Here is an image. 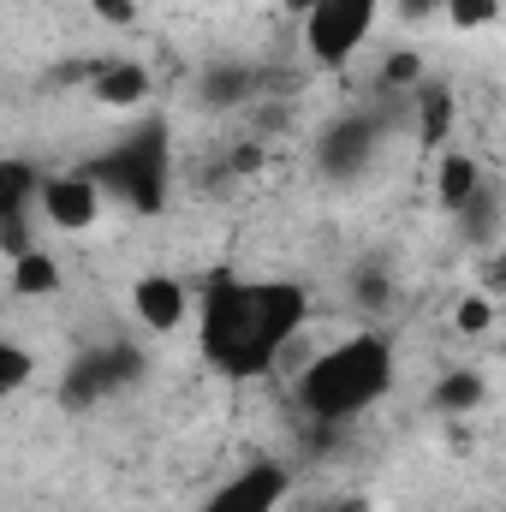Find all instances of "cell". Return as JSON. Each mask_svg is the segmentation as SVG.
Masks as SVG:
<instances>
[{
    "instance_id": "6da1fadb",
    "label": "cell",
    "mask_w": 506,
    "mask_h": 512,
    "mask_svg": "<svg viewBox=\"0 0 506 512\" xmlns=\"http://www.w3.org/2000/svg\"><path fill=\"white\" fill-rule=\"evenodd\" d=\"M310 328V292L298 280H215L197 304V346L227 382H256Z\"/></svg>"
},
{
    "instance_id": "7a4b0ae2",
    "label": "cell",
    "mask_w": 506,
    "mask_h": 512,
    "mask_svg": "<svg viewBox=\"0 0 506 512\" xmlns=\"http://www.w3.org/2000/svg\"><path fill=\"white\" fill-rule=\"evenodd\" d=\"M393 376H399L393 340L364 328V334H346V340H334L328 352H316V358L298 370L292 399H298V411H304L310 423L340 429V423H358L364 411H376L381 399L393 393Z\"/></svg>"
},
{
    "instance_id": "3957f363",
    "label": "cell",
    "mask_w": 506,
    "mask_h": 512,
    "mask_svg": "<svg viewBox=\"0 0 506 512\" xmlns=\"http://www.w3.org/2000/svg\"><path fill=\"white\" fill-rule=\"evenodd\" d=\"M84 173L96 179L102 197L126 203L137 215L167 209V185H173V131H167V120L149 114V120L126 126V137H114Z\"/></svg>"
},
{
    "instance_id": "277c9868",
    "label": "cell",
    "mask_w": 506,
    "mask_h": 512,
    "mask_svg": "<svg viewBox=\"0 0 506 512\" xmlns=\"http://www.w3.org/2000/svg\"><path fill=\"white\" fill-rule=\"evenodd\" d=\"M376 24H381V0H310V6L298 12L304 54H310L322 72L352 66V54L376 36Z\"/></svg>"
},
{
    "instance_id": "5b68a950",
    "label": "cell",
    "mask_w": 506,
    "mask_h": 512,
    "mask_svg": "<svg viewBox=\"0 0 506 512\" xmlns=\"http://www.w3.org/2000/svg\"><path fill=\"white\" fill-rule=\"evenodd\" d=\"M381 131H387L381 114H364V108L358 114H334L328 126L316 131V173L334 179V185L364 179L370 161H376V149H381Z\"/></svg>"
},
{
    "instance_id": "8992f818",
    "label": "cell",
    "mask_w": 506,
    "mask_h": 512,
    "mask_svg": "<svg viewBox=\"0 0 506 512\" xmlns=\"http://www.w3.org/2000/svg\"><path fill=\"white\" fill-rule=\"evenodd\" d=\"M137 376H143V352H137V346H126V340H114V346H90V352L72 358L60 399H66V405H102V399L126 393Z\"/></svg>"
},
{
    "instance_id": "52a82bcc",
    "label": "cell",
    "mask_w": 506,
    "mask_h": 512,
    "mask_svg": "<svg viewBox=\"0 0 506 512\" xmlns=\"http://www.w3.org/2000/svg\"><path fill=\"white\" fill-rule=\"evenodd\" d=\"M286 489H292V471L280 459H256L245 471H233L215 495H203L197 512H280Z\"/></svg>"
},
{
    "instance_id": "ba28073f",
    "label": "cell",
    "mask_w": 506,
    "mask_h": 512,
    "mask_svg": "<svg viewBox=\"0 0 506 512\" xmlns=\"http://www.w3.org/2000/svg\"><path fill=\"white\" fill-rule=\"evenodd\" d=\"M36 215H42L48 227H60V233H84V227H96V215H102V191H96L90 173H42V185H36Z\"/></svg>"
},
{
    "instance_id": "9c48e42d",
    "label": "cell",
    "mask_w": 506,
    "mask_h": 512,
    "mask_svg": "<svg viewBox=\"0 0 506 512\" xmlns=\"http://www.w3.org/2000/svg\"><path fill=\"white\" fill-rule=\"evenodd\" d=\"M36 185H42V167L36 161L0 155V239H6L12 256L30 251V203H36Z\"/></svg>"
},
{
    "instance_id": "30bf717a",
    "label": "cell",
    "mask_w": 506,
    "mask_h": 512,
    "mask_svg": "<svg viewBox=\"0 0 506 512\" xmlns=\"http://www.w3.org/2000/svg\"><path fill=\"white\" fill-rule=\"evenodd\" d=\"M131 316H137L149 334H173V328L191 316L185 280H173V274H143V280H131Z\"/></svg>"
},
{
    "instance_id": "8fae6325",
    "label": "cell",
    "mask_w": 506,
    "mask_h": 512,
    "mask_svg": "<svg viewBox=\"0 0 506 512\" xmlns=\"http://www.w3.org/2000/svg\"><path fill=\"white\" fill-rule=\"evenodd\" d=\"M149 66H137V60H108V66H96L90 72V96L102 102V108H143L149 102Z\"/></svg>"
},
{
    "instance_id": "7c38bea8",
    "label": "cell",
    "mask_w": 506,
    "mask_h": 512,
    "mask_svg": "<svg viewBox=\"0 0 506 512\" xmlns=\"http://www.w3.org/2000/svg\"><path fill=\"white\" fill-rule=\"evenodd\" d=\"M453 221H459V233H465L471 245H495V239H501V191H495V179H483V185L453 209Z\"/></svg>"
},
{
    "instance_id": "4fadbf2b",
    "label": "cell",
    "mask_w": 506,
    "mask_h": 512,
    "mask_svg": "<svg viewBox=\"0 0 506 512\" xmlns=\"http://www.w3.org/2000/svg\"><path fill=\"white\" fill-rule=\"evenodd\" d=\"M256 84H262V78H256L251 66H209V72L197 78V102H203V108H221V114H227V108L251 102Z\"/></svg>"
},
{
    "instance_id": "5bb4252c",
    "label": "cell",
    "mask_w": 506,
    "mask_h": 512,
    "mask_svg": "<svg viewBox=\"0 0 506 512\" xmlns=\"http://www.w3.org/2000/svg\"><path fill=\"white\" fill-rule=\"evenodd\" d=\"M483 185V167H477V155H465V149H447L441 161H435V203L453 215L471 191Z\"/></svg>"
},
{
    "instance_id": "9a60e30c",
    "label": "cell",
    "mask_w": 506,
    "mask_h": 512,
    "mask_svg": "<svg viewBox=\"0 0 506 512\" xmlns=\"http://www.w3.org/2000/svg\"><path fill=\"white\" fill-rule=\"evenodd\" d=\"M12 286L18 292H54L60 274H54V262L42 251H24V256H12Z\"/></svg>"
},
{
    "instance_id": "2e32d148",
    "label": "cell",
    "mask_w": 506,
    "mask_h": 512,
    "mask_svg": "<svg viewBox=\"0 0 506 512\" xmlns=\"http://www.w3.org/2000/svg\"><path fill=\"white\" fill-rule=\"evenodd\" d=\"M483 399V376L477 370H459V376H447V382L435 387V405L441 411H471Z\"/></svg>"
},
{
    "instance_id": "e0dca14e",
    "label": "cell",
    "mask_w": 506,
    "mask_h": 512,
    "mask_svg": "<svg viewBox=\"0 0 506 512\" xmlns=\"http://www.w3.org/2000/svg\"><path fill=\"white\" fill-rule=\"evenodd\" d=\"M30 370H36V358L18 340H0V399H12L18 387L30 382Z\"/></svg>"
},
{
    "instance_id": "ac0fdd59",
    "label": "cell",
    "mask_w": 506,
    "mask_h": 512,
    "mask_svg": "<svg viewBox=\"0 0 506 512\" xmlns=\"http://www.w3.org/2000/svg\"><path fill=\"white\" fill-rule=\"evenodd\" d=\"M447 12H453V24L477 30V24H489V18H495V0H447Z\"/></svg>"
},
{
    "instance_id": "d6986e66",
    "label": "cell",
    "mask_w": 506,
    "mask_h": 512,
    "mask_svg": "<svg viewBox=\"0 0 506 512\" xmlns=\"http://www.w3.org/2000/svg\"><path fill=\"white\" fill-rule=\"evenodd\" d=\"M489 322H495V310H489V298H465V304H459V328H465V334H483Z\"/></svg>"
},
{
    "instance_id": "ffe728a7",
    "label": "cell",
    "mask_w": 506,
    "mask_h": 512,
    "mask_svg": "<svg viewBox=\"0 0 506 512\" xmlns=\"http://www.w3.org/2000/svg\"><path fill=\"white\" fill-rule=\"evenodd\" d=\"M358 298H364V304H370V310H381V304H387V280H381L376 268H370V274H364V268H358Z\"/></svg>"
},
{
    "instance_id": "44dd1931",
    "label": "cell",
    "mask_w": 506,
    "mask_h": 512,
    "mask_svg": "<svg viewBox=\"0 0 506 512\" xmlns=\"http://www.w3.org/2000/svg\"><path fill=\"white\" fill-rule=\"evenodd\" d=\"M96 6V18H108V24H131L137 18V0H90Z\"/></svg>"
},
{
    "instance_id": "7402d4cb",
    "label": "cell",
    "mask_w": 506,
    "mask_h": 512,
    "mask_svg": "<svg viewBox=\"0 0 506 512\" xmlns=\"http://www.w3.org/2000/svg\"><path fill=\"white\" fill-rule=\"evenodd\" d=\"M286 6H292V12H304V6H310V0H286Z\"/></svg>"
},
{
    "instance_id": "603a6c76",
    "label": "cell",
    "mask_w": 506,
    "mask_h": 512,
    "mask_svg": "<svg viewBox=\"0 0 506 512\" xmlns=\"http://www.w3.org/2000/svg\"><path fill=\"white\" fill-rule=\"evenodd\" d=\"M316 512H334V507H316Z\"/></svg>"
}]
</instances>
